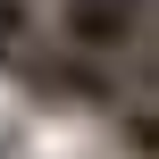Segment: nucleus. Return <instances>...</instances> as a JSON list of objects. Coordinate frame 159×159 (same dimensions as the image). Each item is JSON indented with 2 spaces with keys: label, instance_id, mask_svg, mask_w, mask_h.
Returning <instances> with one entry per match:
<instances>
[{
  "label": "nucleus",
  "instance_id": "f257e3e1",
  "mask_svg": "<svg viewBox=\"0 0 159 159\" xmlns=\"http://www.w3.org/2000/svg\"><path fill=\"white\" fill-rule=\"evenodd\" d=\"M25 92L42 101V109H109L126 84H117V67L101 59V50H42V59H25Z\"/></svg>",
  "mask_w": 159,
  "mask_h": 159
},
{
  "label": "nucleus",
  "instance_id": "f03ea898",
  "mask_svg": "<svg viewBox=\"0 0 159 159\" xmlns=\"http://www.w3.org/2000/svg\"><path fill=\"white\" fill-rule=\"evenodd\" d=\"M143 25H151V0H59V34L75 50H101V59L143 42Z\"/></svg>",
  "mask_w": 159,
  "mask_h": 159
},
{
  "label": "nucleus",
  "instance_id": "7ed1b4c3",
  "mask_svg": "<svg viewBox=\"0 0 159 159\" xmlns=\"http://www.w3.org/2000/svg\"><path fill=\"white\" fill-rule=\"evenodd\" d=\"M25 25H34V8H25V0H0V67L25 50Z\"/></svg>",
  "mask_w": 159,
  "mask_h": 159
}]
</instances>
